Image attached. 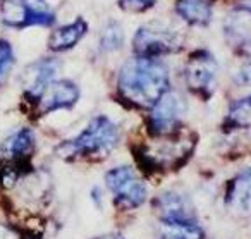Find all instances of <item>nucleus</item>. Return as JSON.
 <instances>
[{"label": "nucleus", "instance_id": "nucleus-1", "mask_svg": "<svg viewBox=\"0 0 251 239\" xmlns=\"http://www.w3.org/2000/svg\"><path fill=\"white\" fill-rule=\"evenodd\" d=\"M169 69L162 60L133 57L119 71L117 90L126 102L136 107H153L162 95L171 90Z\"/></svg>", "mask_w": 251, "mask_h": 239}, {"label": "nucleus", "instance_id": "nucleus-2", "mask_svg": "<svg viewBox=\"0 0 251 239\" xmlns=\"http://www.w3.org/2000/svg\"><path fill=\"white\" fill-rule=\"evenodd\" d=\"M119 143V129L105 115L91 119L90 124L73 139L60 143L57 153L62 159H105Z\"/></svg>", "mask_w": 251, "mask_h": 239}, {"label": "nucleus", "instance_id": "nucleus-3", "mask_svg": "<svg viewBox=\"0 0 251 239\" xmlns=\"http://www.w3.org/2000/svg\"><path fill=\"white\" fill-rule=\"evenodd\" d=\"M105 183L121 210H134L147 201V186L131 167L119 165L105 174Z\"/></svg>", "mask_w": 251, "mask_h": 239}, {"label": "nucleus", "instance_id": "nucleus-4", "mask_svg": "<svg viewBox=\"0 0 251 239\" xmlns=\"http://www.w3.org/2000/svg\"><path fill=\"white\" fill-rule=\"evenodd\" d=\"M0 19L11 28L43 26L49 28L55 23V14L47 0H4Z\"/></svg>", "mask_w": 251, "mask_h": 239}, {"label": "nucleus", "instance_id": "nucleus-5", "mask_svg": "<svg viewBox=\"0 0 251 239\" xmlns=\"http://www.w3.org/2000/svg\"><path fill=\"white\" fill-rule=\"evenodd\" d=\"M217 71L219 64L208 50L193 52L184 67V80L189 91L201 98H208L215 88Z\"/></svg>", "mask_w": 251, "mask_h": 239}, {"label": "nucleus", "instance_id": "nucleus-6", "mask_svg": "<svg viewBox=\"0 0 251 239\" xmlns=\"http://www.w3.org/2000/svg\"><path fill=\"white\" fill-rule=\"evenodd\" d=\"M134 53L140 57L158 59L167 53H174L181 49V40L174 31L158 25L141 26L133 40Z\"/></svg>", "mask_w": 251, "mask_h": 239}, {"label": "nucleus", "instance_id": "nucleus-7", "mask_svg": "<svg viewBox=\"0 0 251 239\" xmlns=\"http://www.w3.org/2000/svg\"><path fill=\"white\" fill-rule=\"evenodd\" d=\"M186 108H188V105H186L184 98L177 91L169 90L151 107L150 112L151 133L153 134H171L172 131L177 129Z\"/></svg>", "mask_w": 251, "mask_h": 239}, {"label": "nucleus", "instance_id": "nucleus-8", "mask_svg": "<svg viewBox=\"0 0 251 239\" xmlns=\"http://www.w3.org/2000/svg\"><path fill=\"white\" fill-rule=\"evenodd\" d=\"M81 91L76 83L69 80H55L47 86V90L38 98L40 114H52L55 110H67L77 104Z\"/></svg>", "mask_w": 251, "mask_h": 239}, {"label": "nucleus", "instance_id": "nucleus-9", "mask_svg": "<svg viewBox=\"0 0 251 239\" xmlns=\"http://www.w3.org/2000/svg\"><path fill=\"white\" fill-rule=\"evenodd\" d=\"M57 73H59V62L55 59H40L29 67H26L25 84H23L26 98L36 104L47 86L52 81H55Z\"/></svg>", "mask_w": 251, "mask_h": 239}, {"label": "nucleus", "instance_id": "nucleus-10", "mask_svg": "<svg viewBox=\"0 0 251 239\" xmlns=\"http://www.w3.org/2000/svg\"><path fill=\"white\" fill-rule=\"evenodd\" d=\"M226 36L232 49H248L251 47V7L237 5L230 9L226 18Z\"/></svg>", "mask_w": 251, "mask_h": 239}, {"label": "nucleus", "instance_id": "nucleus-11", "mask_svg": "<svg viewBox=\"0 0 251 239\" xmlns=\"http://www.w3.org/2000/svg\"><path fill=\"white\" fill-rule=\"evenodd\" d=\"M226 203L237 213L251 215V169L239 172L229 183Z\"/></svg>", "mask_w": 251, "mask_h": 239}, {"label": "nucleus", "instance_id": "nucleus-12", "mask_svg": "<svg viewBox=\"0 0 251 239\" xmlns=\"http://www.w3.org/2000/svg\"><path fill=\"white\" fill-rule=\"evenodd\" d=\"M88 33V23L83 18H77L71 25H64L57 28L49 38V49L52 52H67L79 43V40Z\"/></svg>", "mask_w": 251, "mask_h": 239}, {"label": "nucleus", "instance_id": "nucleus-13", "mask_svg": "<svg viewBox=\"0 0 251 239\" xmlns=\"http://www.w3.org/2000/svg\"><path fill=\"white\" fill-rule=\"evenodd\" d=\"M157 210L160 220H193L195 213L188 200L176 191H167L157 200Z\"/></svg>", "mask_w": 251, "mask_h": 239}, {"label": "nucleus", "instance_id": "nucleus-14", "mask_svg": "<svg viewBox=\"0 0 251 239\" xmlns=\"http://www.w3.org/2000/svg\"><path fill=\"white\" fill-rule=\"evenodd\" d=\"M33 148H35L33 131L28 128H21L16 133H12L9 138H5L4 145H2V153H4L5 159L21 160L31 155Z\"/></svg>", "mask_w": 251, "mask_h": 239}, {"label": "nucleus", "instance_id": "nucleus-15", "mask_svg": "<svg viewBox=\"0 0 251 239\" xmlns=\"http://www.w3.org/2000/svg\"><path fill=\"white\" fill-rule=\"evenodd\" d=\"M158 239H205V232L193 220H160Z\"/></svg>", "mask_w": 251, "mask_h": 239}, {"label": "nucleus", "instance_id": "nucleus-16", "mask_svg": "<svg viewBox=\"0 0 251 239\" xmlns=\"http://www.w3.org/2000/svg\"><path fill=\"white\" fill-rule=\"evenodd\" d=\"M176 11L193 26H206L212 19V9L206 0H176Z\"/></svg>", "mask_w": 251, "mask_h": 239}, {"label": "nucleus", "instance_id": "nucleus-17", "mask_svg": "<svg viewBox=\"0 0 251 239\" xmlns=\"http://www.w3.org/2000/svg\"><path fill=\"white\" fill-rule=\"evenodd\" d=\"M124 43V29L117 21H110L103 29H101L98 49L100 52H117Z\"/></svg>", "mask_w": 251, "mask_h": 239}, {"label": "nucleus", "instance_id": "nucleus-18", "mask_svg": "<svg viewBox=\"0 0 251 239\" xmlns=\"http://www.w3.org/2000/svg\"><path fill=\"white\" fill-rule=\"evenodd\" d=\"M227 121L236 128H250L251 126V95L230 105Z\"/></svg>", "mask_w": 251, "mask_h": 239}, {"label": "nucleus", "instance_id": "nucleus-19", "mask_svg": "<svg viewBox=\"0 0 251 239\" xmlns=\"http://www.w3.org/2000/svg\"><path fill=\"white\" fill-rule=\"evenodd\" d=\"M16 62V55H14V49L7 40H0V84L7 80L9 73L14 67Z\"/></svg>", "mask_w": 251, "mask_h": 239}, {"label": "nucleus", "instance_id": "nucleus-20", "mask_svg": "<svg viewBox=\"0 0 251 239\" xmlns=\"http://www.w3.org/2000/svg\"><path fill=\"white\" fill-rule=\"evenodd\" d=\"M157 0H119V5L126 11L133 12H143L147 9L153 7V4Z\"/></svg>", "mask_w": 251, "mask_h": 239}, {"label": "nucleus", "instance_id": "nucleus-21", "mask_svg": "<svg viewBox=\"0 0 251 239\" xmlns=\"http://www.w3.org/2000/svg\"><path fill=\"white\" fill-rule=\"evenodd\" d=\"M237 81L243 84H251V66H246L237 74Z\"/></svg>", "mask_w": 251, "mask_h": 239}, {"label": "nucleus", "instance_id": "nucleus-22", "mask_svg": "<svg viewBox=\"0 0 251 239\" xmlns=\"http://www.w3.org/2000/svg\"><path fill=\"white\" fill-rule=\"evenodd\" d=\"M0 239H14V231L9 229L7 225L0 224Z\"/></svg>", "mask_w": 251, "mask_h": 239}, {"label": "nucleus", "instance_id": "nucleus-23", "mask_svg": "<svg viewBox=\"0 0 251 239\" xmlns=\"http://www.w3.org/2000/svg\"><path fill=\"white\" fill-rule=\"evenodd\" d=\"M95 239H126V238H122L121 234H105V236H100V238H95Z\"/></svg>", "mask_w": 251, "mask_h": 239}]
</instances>
